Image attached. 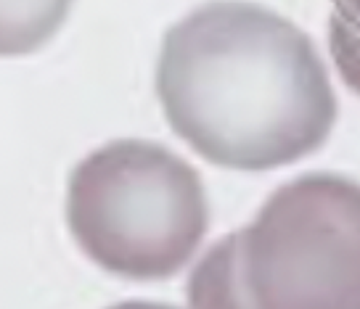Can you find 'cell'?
Instances as JSON below:
<instances>
[{
	"mask_svg": "<svg viewBox=\"0 0 360 309\" xmlns=\"http://www.w3.org/2000/svg\"><path fill=\"white\" fill-rule=\"evenodd\" d=\"M157 96L180 140L238 172L315 154L337 121V96L313 40L244 0H214L169 27Z\"/></svg>",
	"mask_w": 360,
	"mask_h": 309,
	"instance_id": "obj_1",
	"label": "cell"
},
{
	"mask_svg": "<svg viewBox=\"0 0 360 309\" xmlns=\"http://www.w3.org/2000/svg\"><path fill=\"white\" fill-rule=\"evenodd\" d=\"M67 222L90 262L127 280H167L210 228L202 177L151 140H114L69 177Z\"/></svg>",
	"mask_w": 360,
	"mask_h": 309,
	"instance_id": "obj_2",
	"label": "cell"
},
{
	"mask_svg": "<svg viewBox=\"0 0 360 309\" xmlns=\"http://www.w3.org/2000/svg\"><path fill=\"white\" fill-rule=\"evenodd\" d=\"M217 249L244 309H360V183L297 177Z\"/></svg>",
	"mask_w": 360,
	"mask_h": 309,
	"instance_id": "obj_3",
	"label": "cell"
},
{
	"mask_svg": "<svg viewBox=\"0 0 360 309\" xmlns=\"http://www.w3.org/2000/svg\"><path fill=\"white\" fill-rule=\"evenodd\" d=\"M75 0H0V55L40 51L67 22Z\"/></svg>",
	"mask_w": 360,
	"mask_h": 309,
	"instance_id": "obj_4",
	"label": "cell"
},
{
	"mask_svg": "<svg viewBox=\"0 0 360 309\" xmlns=\"http://www.w3.org/2000/svg\"><path fill=\"white\" fill-rule=\"evenodd\" d=\"M328 48L345 85L360 96V0H337L328 22Z\"/></svg>",
	"mask_w": 360,
	"mask_h": 309,
	"instance_id": "obj_5",
	"label": "cell"
},
{
	"mask_svg": "<svg viewBox=\"0 0 360 309\" xmlns=\"http://www.w3.org/2000/svg\"><path fill=\"white\" fill-rule=\"evenodd\" d=\"M112 309H178L169 307V304H154V301H124V304H117Z\"/></svg>",
	"mask_w": 360,
	"mask_h": 309,
	"instance_id": "obj_6",
	"label": "cell"
}]
</instances>
